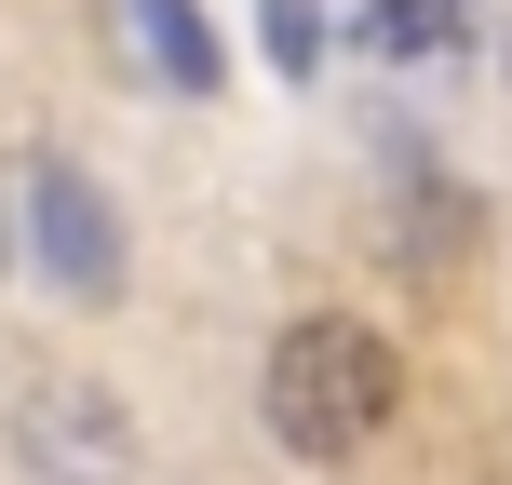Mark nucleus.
Instances as JSON below:
<instances>
[{
	"instance_id": "f257e3e1",
	"label": "nucleus",
	"mask_w": 512,
	"mask_h": 485,
	"mask_svg": "<svg viewBox=\"0 0 512 485\" xmlns=\"http://www.w3.org/2000/svg\"><path fill=\"white\" fill-rule=\"evenodd\" d=\"M256 418H270L283 459L351 472L364 445L405 418V351H391L364 310H297V324L270 337V364H256Z\"/></svg>"
},
{
	"instance_id": "f03ea898",
	"label": "nucleus",
	"mask_w": 512,
	"mask_h": 485,
	"mask_svg": "<svg viewBox=\"0 0 512 485\" xmlns=\"http://www.w3.org/2000/svg\"><path fill=\"white\" fill-rule=\"evenodd\" d=\"M0 459H14V485H149V432H135V405L108 378L41 364L0 405Z\"/></svg>"
},
{
	"instance_id": "7ed1b4c3",
	"label": "nucleus",
	"mask_w": 512,
	"mask_h": 485,
	"mask_svg": "<svg viewBox=\"0 0 512 485\" xmlns=\"http://www.w3.org/2000/svg\"><path fill=\"white\" fill-rule=\"evenodd\" d=\"M14 256L54 283V297H81V310H108V297L135 283L122 216H108V189L81 176L68 149H27V162H14Z\"/></svg>"
},
{
	"instance_id": "20e7f679",
	"label": "nucleus",
	"mask_w": 512,
	"mask_h": 485,
	"mask_svg": "<svg viewBox=\"0 0 512 485\" xmlns=\"http://www.w3.org/2000/svg\"><path fill=\"white\" fill-rule=\"evenodd\" d=\"M122 27L149 41V68L176 81V95H203V81H216V41H203V14H189V0H122Z\"/></svg>"
},
{
	"instance_id": "39448f33",
	"label": "nucleus",
	"mask_w": 512,
	"mask_h": 485,
	"mask_svg": "<svg viewBox=\"0 0 512 485\" xmlns=\"http://www.w3.org/2000/svg\"><path fill=\"white\" fill-rule=\"evenodd\" d=\"M27 256H14V162H0V283H14Z\"/></svg>"
},
{
	"instance_id": "423d86ee",
	"label": "nucleus",
	"mask_w": 512,
	"mask_h": 485,
	"mask_svg": "<svg viewBox=\"0 0 512 485\" xmlns=\"http://www.w3.org/2000/svg\"><path fill=\"white\" fill-rule=\"evenodd\" d=\"M499 81H512V27H499Z\"/></svg>"
}]
</instances>
